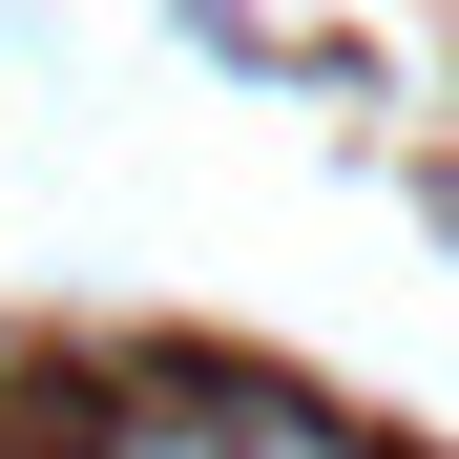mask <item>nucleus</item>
Segmentation results:
<instances>
[{
    "mask_svg": "<svg viewBox=\"0 0 459 459\" xmlns=\"http://www.w3.org/2000/svg\"><path fill=\"white\" fill-rule=\"evenodd\" d=\"M105 459H355L314 397H272V376H209V355H168V376H126L105 397Z\"/></svg>",
    "mask_w": 459,
    "mask_h": 459,
    "instance_id": "obj_1",
    "label": "nucleus"
}]
</instances>
